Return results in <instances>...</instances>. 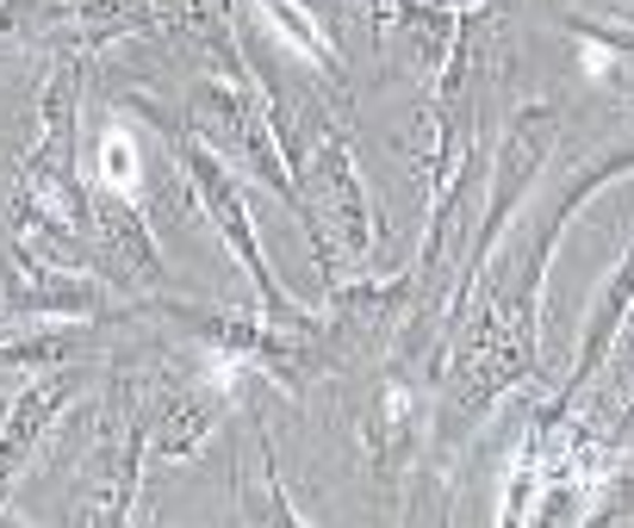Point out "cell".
Wrapping results in <instances>:
<instances>
[{"label":"cell","instance_id":"obj_1","mask_svg":"<svg viewBox=\"0 0 634 528\" xmlns=\"http://www.w3.org/2000/svg\"><path fill=\"white\" fill-rule=\"evenodd\" d=\"M100 169H106V181L112 187H138V143H131V131H112L106 137V150H100Z\"/></svg>","mask_w":634,"mask_h":528}]
</instances>
